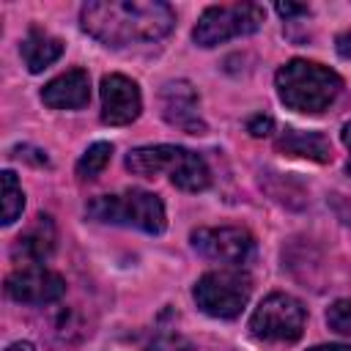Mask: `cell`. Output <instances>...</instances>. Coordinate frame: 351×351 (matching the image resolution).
<instances>
[{"mask_svg":"<svg viewBox=\"0 0 351 351\" xmlns=\"http://www.w3.org/2000/svg\"><path fill=\"white\" fill-rule=\"evenodd\" d=\"M80 22L90 38L121 49L165 38L176 25V14L162 0H93L82 5Z\"/></svg>","mask_w":351,"mask_h":351,"instance_id":"cell-1","label":"cell"},{"mask_svg":"<svg viewBox=\"0 0 351 351\" xmlns=\"http://www.w3.org/2000/svg\"><path fill=\"white\" fill-rule=\"evenodd\" d=\"M41 101L52 110H80L90 101V77L82 69H69L41 88Z\"/></svg>","mask_w":351,"mask_h":351,"instance_id":"cell-11","label":"cell"},{"mask_svg":"<svg viewBox=\"0 0 351 351\" xmlns=\"http://www.w3.org/2000/svg\"><path fill=\"white\" fill-rule=\"evenodd\" d=\"M19 52H22V60H25L27 71L38 74V71L49 69V66L63 55V41L55 38V36H49V33L41 30V27H30V33L25 36Z\"/></svg>","mask_w":351,"mask_h":351,"instance_id":"cell-15","label":"cell"},{"mask_svg":"<svg viewBox=\"0 0 351 351\" xmlns=\"http://www.w3.org/2000/svg\"><path fill=\"white\" fill-rule=\"evenodd\" d=\"M266 19V11L258 3H230V5H211L200 14L192 38L197 47H217L239 36L255 33Z\"/></svg>","mask_w":351,"mask_h":351,"instance_id":"cell-5","label":"cell"},{"mask_svg":"<svg viewBox=\"0 0 351 351\" xmlns=\"http://www.w3.org/2000/svg\"><path fill=\"white\" fill-rule=\"evenodd\" d=\"M143 351H195V348H192V343H189L181 332H176V329H162V332H156V335L145 343Z\"/></svg>","mask_w":351,"mask_h":351,"instance_id":"cell-19","label":"cell"},{"mask_svg":"<svg viewBox=\"0 0 351 351\" xmlns=\"http://www.w3.org/2000/svg\"><path fill=\"white\" fill-rule=\"evenodd\" d=\"M337 52H340L343 58H351V33L337 36Z\"/></svg>","mask_w":351,"mask_h":351,"instance_id":"cell-23","label":"cell"},{"mask_svg":"<svg viewBox=\"0 0 351 351\" xmlns=\"http://www.w3.org/2000/svg\"><path fill=\"white\" fill-rule=\"evenodd\" d=\"M274 88L288 110L318 115L335 104V99L343 90V80L324 63L293 58L274 74Z\"/></svg>","mask_w":351,"mask_h":351,"instance_id":"cell-2","label":"cell"},{"mask_svg":"<svg viewBox=\"0 0 351 351\" xmlns=\"http://www.w3.org/2000/svg\"><path fill=\"white\" fill-rule=\"evenodd\" d=\"M271 126H274V121H271L269 115H252V118L247 121V132H250L252 137H266V134L271 132Z\"/></svg>","mask_w":351,"mask_h":351,"instance_id":"cell-21","label":"cell"},{"mask_svg":"<svg viewBox=\"0 0 351 351\" xmlns=\"http://www.w3.org/2000/svg\"><path fill=\"white\" fill-rule=\"evenodd\" d=\"M307 313L291 293H269L250 315L252 337L263 343H293L304 332Z\"/></svg>","mask_w":351,"mask_h":351,"instance_id":"cell-6","label":"cell"},{"mask_svg":"<svg viewBox=\"0 0 351 351\" xmlns=\"http://www.w3.org/2000/svg\"><path fill=\"white\" fill-rule=\"evenodd\" d=\"M340 137H343V143H346V148L351 151V121L343 126V132H340ZM348 173H351V159H348Z\"/></svg>","mask_w":351,"mask_h":351,"instance_id":"cell-25","label":"cell"},{"mask_svg":"<svg viewBox=\"0 0 351 351\" xmlns=\"http://www.w3.org/2000/svg\"><path fill=\"white\" fill-rule=\"evenodd\" d=\"M88 217L107 225L137 228L145 233H162L167 225L165 203L145 189H126L121 195H99L88 203Z\"/></svg>","mask_w":351,"mask_h":351,"instance_id":"cell-3","label":"cell"},{"mask_svg":"<svg viewBox=\"0 0 351 351\" xmlns=\"http://www.w3.org/2000/svg\"><path fill=\"white\" fill-rule=\"evenodd\" d=\"M277 151L285 156L313 159V162H329L332 145L321 132H302V129H285L277 137Z\"/></svg>","mask_w":351,"mask_h":351,"instance_id":"cell-14","label":"cell"},{"mask_svg":"<svg viewBox=\"0 0 351 351\" xmlns=\"http://www.w3.org/2000/svg\"><path fill=\"white\" fill-rule=\"evenodd\" d=\"M110 156H112V145H110V143H93V145L80 156V162H77V176H80L82 181L96 178V176L107 167Z\"/></svg>","mask_w":351,"mask_h":351,"instance_id":"cell-18","label":"cell"},{"mask_svg":"<svg viewBox=\"0 0 351 351\" xmlns=\"http://www.w3.org/2000/svg\"><path fill=\"white\" fill-rule=\"evenodd\" d=\"M326 324H329L337 335H348V337H351V299H337V302L326 310Z\"/></svg>","mask_w":351,"mask_h":351,"instance_id":"cell-20","label":"cell"},{"mask_svg":"<svg viewBox=\"0 0 351 351\" xmlns=\"http://www.w3.org/2000/svg\"><path fill=\"white\" fill-rule=\"evenodd\" d=\"M55 241H58V233H55L52 217L38 214L36 222L25 233L16 236V241L11 247V255L19 266H41V261H47L52 255Z\"/></svg>","mask_w":351,"mask_h":351,"instance_id":"cell-12","label":"cell"},{"mask_svg":"<svg viewBox=\"0 0 351 351\" xmlns=\"http://www.w3.org/2000/svg\"><path fill=\"white\" fill-rule=\"evenodd\" d=\"M170 181H173L178 189H184V192H200V189L208 186L211 170H208V165H206V159H203L200 154L184 148V156H181L178 167L173 170Z\"/></svg>","mask_w":351,"mask_h":351,"instance_id":"cell-16","label":"cell"},{"mask_svg":"<svg viewBox=\"0 0 351 351\" xmlns=\"http://www.w3.org/2000/svg\"><path fill=\"white\" fill-rule=\"evenodd\" d=\"M159 107H162V118L170 126H178L189 134L206 132V123L200 121V112H197V93L186 80L165 82L159 90Z\"/></svg>","mask_w":351,"mask_h":351,"instance_id":"cell-10","label":"cell"},{"mask_svg":"<svg viewBox=\"0 0 351 351\" xmlns=\"http://www.w3.org/2000/svg\"><path fill=\"white\" fill-rule=\"evenodd\" d=\"M101 121L110 126H126L137 121L143 110V96L134 80L123 74H107L101 80Z\"/></svg>","mask_w":351,"mask_h":351,"instance_id":"cell-9","label":"cell"},{"mask_svg":"<svg viewBox=\"0 0 351 351\" xmlns=\"http://www.w3.org/2000/svg\"><path fill=\"white\" fill-rule=\"evenodd\" d=\"M181 156H184L181 145H165V143L162 145H143V148H134L126 154V170L134 176H143V178H154L159 173L173 176Z\"/></svg>","mask_w":351,"mask_h":351,"instance_id":"cell-13","label":"cell"},{"mask_svg":"<svg viewBox=\"0 0 351 351\" xmlns=\"http://www.w3.org/2000/svg\"><path fill=\"white\" fill-rule=\"evenodd\" d=\"M307 351H351V346H346V343H326V346H313Z\"/></svg>","mask_w":351,"mask_h":351,"instance_id":"cell-24","label":"cell"},{"mask_svg":"<svg viewBox=\"0 0 351 351\" xmlns=\"http://www.w3.org/2000/svg\"><path fill=\"white\" fill-rule=\"evenodd\" d=\"M192 247L206 261L241 269V263H247L252 250H255V239L250 230L236 228V225L197 228V230H192Z\"/></svg>","mask_w":351,"mask_h":351,"instance_id":"cell-7","label":"cell"},{"mask_svg":"<svg viewBox=\"0 0 351 351\" xmlns=\"http://www.w3.org/2000/svg\"><path fill=\"white\" fill-rule=\"evenodd\" d=\"M5 351H36V348H33V343H27V340H16V343H11Z\"/></svg>","mask_w":351,"mask_h":351,"instance_id":"cell-26","label":"cell"},{"mask_svg":"<svg viewBox=\"0 0 351 351\" xmlns=\"http://www.w3.org/2000/svg\"><path fill=\"white\" fill-rule=\"evenodd\" d=\"M5 293L22 304H52L66 293V280L44 266H19L5 277Z\"/></svg>","mask_w":351,"mask_h":351,"instance_id":"cell-8","label":"cell"},{"mask_svg":"<svg viewBox=\"0 0 351 351\" xmlns=\"http://www.w3.org/2000/svg\"><path fill=\"white\" fill-rule=\"evenodd\" d=\"M274 8H277V14L285 16V19H291V16H296V14H307V5H296V3H277Z\"/></svg>","mask_w":351,"mask_h":351,"instance_id":"cell-22","label":"cell"},{"mask_svg":"<svg viewBox=\"0 0 351 351\" xmlns=\"http://www.w3.org/2000/svg\"><path fill=\"white\" fill-rule=\"evenodd\" d=\"M0 181H3V219L0 222L11 225L25 208V192H22V186H19V181L11 170H3Z\"/></svg>","mask_w":351,"mask_h":351,"instance_id":"cell-17","label":"cell"},{"mask_svg":"<svg viewBox=\"0 0 351 351\" xmlns=\"http://www.w3.org/2000/svg\"><path fill=\"white\" fill-rule=\"evenodd\" d=\"M250 293H252V280L236 266L206 271L192 288L195 304L211 318H236L247 307Z\"/></svg>","mask_w":351,"mask_h":351,"instance_id":"cell-4","label":"cell"}]
</instances>
